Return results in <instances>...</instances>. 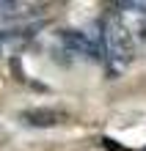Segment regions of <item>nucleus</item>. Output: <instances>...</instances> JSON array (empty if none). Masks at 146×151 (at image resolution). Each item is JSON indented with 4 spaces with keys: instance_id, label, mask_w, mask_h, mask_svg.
Segmentation results:
<instances>
[{
    "instance_id": "20e7f679",
    "label": "nucleus",
    "mask_w": 146,
    "mask_h": 151,
    "mask_svg": "<svg viewBox=\"0 0 146 151\" xmlns=\"http://www.w3.org/2000/svg\"><path fill=\"white\" fill-rule=\"evenodd\" d=\"M8 8H17V3H0V14H8Z\"/></svg>"
},
{
    "instance_id": "39448f33",
    "label": "nucleus",
    "mask_w": 146,
    "mask_h": 151,
    "mask_svg": "<svg viewBox=\"0 0 146 151\" xmlns=\"http://www.w3.org/2000/svg\"><path fill=\"white\" fill-rule=\"evenodd\" d=\"M0 41H3V36H0Z\"/></svg>"
},
{
    "instance_id": "7ed1b4c3",
    "label": "nucleus",
    "mask_w": 146,
    "mask_h": 151,
    "mask_svg": "<svg viewBox=\"0 0 146 151\" xmlns=\"http://www.w3.org/2000/svg\"><path fill=\"white\" fill-rule=\"evenodd\" d=\"M22 118L31 127H52V124H58L61 115L52 113V110H28V113H22Z\"/></svg>"
},
{
    "instance_id": "423d86ee",
    "label": "nucleus",
    "mask_w": 146,
    "mask_h": 151,
    "mask_svg": "<svg viewBox=\"0 0 146 151\" xmlns=\"http://www.w3.org/2000/svg\"><path fill=\"white\" fill-rule=\"evenodd\" d=\"M143 151H146V148H143Z\"/></svg>"
},
{
    "instance_id": "f257e3e1",
    "label": "nucleus",
    "mask_w": 146,
    "mask_h": 151,
    "mask_svg": "<svg viewBox=\"0 0 146 151\" xmlns=\"http://www.w3.org/2000/svg\"><path fill=\"white\" fill-rule=\"evenodd\" d=\"M102 44H105V55L110 60V66L116 72H121L132 58V36H130V30L124 28V22L118 17H108L105 19Z\"/></svg>"
},
{
    "instance_id": "f03ea898",
    "label": "nucleus",
    "mask_w": 146,
    "mask_h": 151,
    "mask_svg": "<svg viewBox=\"0 0 146 151\" xmlns=\"http://www.w3.org/2000/svg\"><path fill=\"white\" fill-rule=\"evenodd\" d=\"M58 39H61V44H63L66 50L77 52V55H83V58L99 60V55H102L99 44H97L94 39H88L86 33H80V30H61V33H58Z\"/></svg>"
}]
</instances>
